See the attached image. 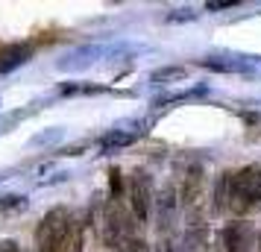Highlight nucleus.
<instances>
[{
  "label": "nucleus",
  "instance_id": "nucleus-1",
  "mask_svg": "<svg viewBox=\"0 0 261 252\" xmlns=\"http://www.w3.org/2000/svg\"><path fill=\"white\" fill-rule=\"evenodd\" d=\"M76 235H80V229L73 223L71 211L56 205V208H50L47 214L38 220L36 246H38V252H71Z\"/></svg>",
  "mask_w": 261,
  "mask_h": 252
},
{
  "label": "nucleus",
  "instance_id": "nucleus-2",
  "mask_svg": "<svg viewBox=\"0 0 261 252\" xmlns=\"http://www.w3.org/2000/svg\"><path fill=\"white\" fill-rule=\"evenodd\" d=\"M261 200V164H247V167L229 173V208L238 214H247Z\"/></svg>",
  "mask_w": 261,
  "mask_h": 252
},
{
  "label": "nucleus",
  "instance_id": "nucleus-3",
  "mask_svg": "<svg viewBox=\"0 0 261 252\" xmlns=\"http://www.w3.org/2000/svg\"><path fill=\"white\" fill-rule=\"evenodd\" d=\"M132 229H135V217H132L118 200L106 203V208H103V240H106L109 249L129 252L132 240H135Z\"/></svg>",
  "mask_w": 261,
  "mask_h": 252
},
{
  "label": "nucleus",
  "instance_id": "nucleus-4",
  "mask_svg": "<svg viewBox=\"0 0 261 252\" xmlns=\"http://www.w3.org/2000/svg\"><path fill=\"white\" fill-rule=\"evenodd\" d=\"M129 203H132V217L138 223H147L150 208H153V179L150 173L135 170L129 179Z\"/></svg>",
  "mask_w": 261,
  "mask_h": 252
},
{
  "label": "nucleus",
  "instance_id": "nucleus-5",
  "mask_svg": "<svg viewBox=\"0 0 261 252\" xmlns=\"http://www.w3.org/2000/svg\"><path fill=\"white\" fill-rule=\"evenodd\" d=\"M223 243H226V252H255L258 238H255L249 223L238 220V223H229L223 229Z\"/></svg>",
  "mask_w": 261,
  "mask_h": 252
},
{
  "label": "nucleus",
  "instance_id": "nucleus-6",
  "mask_svg": "<svg viewBox=\"0 0 261 252\" xmlns=\"http://www.w3.org/2000/svg\"><path fill=\"white\" fill-rule=\"evenodd\" d=\"M100 56H103V47H100V44H85V47H76L73 53H68L65 59H59L56 68H59V71H85V68L94 65Z\"/></svg>",
  "mask_w": 261,
  "mask_h": 252
},
{
  "label": "nucleus",
  "instance_id": "nucleus-7",
  "mask_svg": "<svg viewBox=\"0 0 261 252\" xmlns=\"http://www.w3.org/2000/svg\"><path fill=\"white\" fill-rule=\"evenodd\" d=\"M176 208H179V200H176V191L173 188H162V193L155 197V217H159V232H167L176 220Z\"/></svg>",
  "mask_w": 261,
  "mask_h": 252
},
{
  "label": "nucleus",
  "instance_id": "nucleus-8",
  "mask_svg": "<svg viewBox=\"0 0 261 252\" xmlns=\"http://www.w3.org/2000/svg\"><path fill=\"white\" fill-rule=\"evenodd\" d=\"M33 59V44H9L0 53V73H9Z\"/></svg>",
  "mask_w": 261,
  "mask_h": 252
},
{
  "label": "nucleus",
  "instance_id": "nucleus-9",
  "mask_svg": "<svg viewBox=\"0 0 261 252\" xmlns=\"http://www.w3.org/2000/svg\"><path fill=\"white\" fill-rule=\"evenodd\" d=\"M202 167L197 164V167H191L188 173H185V182H182V205L185 208H194V205L200 203L202 197Z\"/></svg>",
  "mask_w": 261,
  "mask_h": 252
},
{
  "label": "nucleus",
  "instance_id": "nucleus-10",
  "mask_svg": "<svg viewBox=\"0 0 261 252\" xmlns=\"http://www.w3.org/2000/svg\"><path fill=\"white\" fill-rule=\"evenodd\" d=\"M182 79H188V68H182V65H167V68H159V71L150 73V82L155 85L182 82Z\"/></svg>",
  "mask_w": 261,
  "mask_h": 252
},
{
  "label": "nucleus",
  "instance_id": "nucleus-11",
  "mask_svg": "<svg viewBox=\"0 0 261 252\" xmlns=\"http://www.w3.org/2000/svg\"><path fill=\"white\" fill-rule=\"evenodd\" d=\"M135 138L138 135L135 132H123V129H115V132H106L103 138H100V150H120V147H129L135 144Z\"/></svg>",
  "mask_w": 261,
  "mask_h": 252
},
{
  "label": "nucleus",
  "instance_id": "nucleus-12",
  "mask_svg": "<svg viewBox=\"0 0 261 252\" xmlns=\"http://www.w3.org/2000/svg\"><path fill=\"white\" fill-rule=\"evenodd\" d=\"M112 88L106 85H91V82H62L59 94L62 97H76V94H109Z\"/></svg>",
  "mask_w": 261,
  "mask_h": 252
},
{
  "label": "nucleus",
  "instance_id": "nucleus-13",
  "mask_svg": "<svg viewBox=\"0 0 261 252\" xmlns=\"http://www.w3.org/2000/svg\"><path fill=\"white\" fill-rule=\"evenodd\" d=\"M229 208V173H220V179L214 185V211Z\"/></svg>",
  "mask_w": 261,
  "mask_h": 252
},
{
  "label": "nucleus",
  "instance_id": "nucleus-14",
  "mask_svg": "<svg viewBox=\"0 0 261 252\" xmlns=\"http://www.w3.org/2000/svg\"><path fill=\"white\" fill-rule=\"evenodd\" d=\"M205 240H208L205 229H191V232H185V238H182V249L185 252H202Z\"/></svg>",
  "mask_w": 261,
  "mask_h": 252
},
{
  "label": "nucleus",
  "instance_id": "nucleus-15",
  "mask_svg": "<svg viewBox=\"0 0 261 252\" xmlns=\"http://www.w3.org/2000/svg\"><path fill=\"white\" fill-rule=\"evenodd\" d=\"M109 191H112V200H120V193H123V176L118 167L109 170Z\"/></svg>",
  "mask_w": 261,
  "mask_h": 252
},
{
  "label": "nucleus",
  "instance_id": "nucleus-16",
  "mask_svg": "<svg viewBox=\"0 0 261 252\" xmlns=\"http://www.w3.org/2000/svg\"><path fill=\"white\" fill-rule=\"evenodd\" d=\"M27 200L18 197V193H3L0 197V211H15V208H24Z\"/></svg>",
  "mask_w": 261,
  "mask_h": 252
},
{
  "label": "nucleus",
  "instance_id": "nucleus-17",
  "mask_svg": "<svg viewBox=\"0 0 261 252\" xmlns=\"http://www.w3.org/2000/svg\"><path fill=\"white\" fill-rule=\"evenodd\" d=\"M59 138H62V129L56 126V129H50V132H38L36 138L30 141V144H33V147H41V144H53V141H59Z\"/></svg>",
  "mask_w": 261,
  "mask_h": 252
},
{
  "label": "nucleus",
  "instance_id": "nucleus-18",
  "mask_svg": "<svg viewBox=\"0 0 261 252\" xmlns=\"http://www.w3.org/2000/svg\"><path fill=\"white\" fill-rule=\"evenodd\" d=\"M238 3L235 0H212V3H205V9L208 12H220V9H235Z\"/></svg>",
  "mask_w": 261,
  "mask_h": 252
},
{
  "label": "nucleus",
  "instance_id": "nucleus-19",
  "mask_svg": "<svg viewBox=\"0 0 261 252\" xmlns=\"http://www.w3.org/2000/svg\"><path fill=\"white\" fill-rule=\"evenodd\" d=\"M197 12H191V9H176V15H167V21H194Z\"/></svg>",
  "mask_w": 261,
  "mask_h": 252
},
{
  "label": "nucleus",
  "instance_id": "nucleus-20",
  "mask_svg": "<svg viewBox=\"0 0 261 252\" xmlns=\"http://www.w3.org/2000/svg\"><path fill=\"white\" fill-rule=\"evenodd\" d=\"M0 252H21V243L12 238H3L0 240Z\"/></svg>",
  "mask_w": 261,
  "mask_h": 252
},
{
  "label": "nucleus",
  "instance_id": "nucleus-21",
  "mask_svg": "<svg viewBox=\"0 0 261 252\" xmlns=\"http://www.w3.org/2000/svg\"><path fill=\"white\" fill-rule=\"evenodd\" d=\"M129 252H150V246H147V240L135 238V240H132V246H129Z\"/></svg>",
  "mask_w": 261,
  "mask_h": 252
},
{
  "label": "nucleus",
  "instance_id": "nucleus-22",
  "mask_svg": "<svg viewBox=\"0 0 261 252\" xmlns=\"http://www.w3.org/2000/svg\"><path fill=\"white\" fill-rule=\"evenodd\" d=\"M71 252H83V229H80V235H76V240H73Z\"/></svg>",
  "mask_w": 261,
  "mask_h": 252
},
{
  "label": "nucleus",
  "instance_id": "nucleus-23",
  "mask_svg": "<svg viewBox=\"0 0 261 252\" xmlns=\"http://www.w3.org/2000/svg\"><path fill=\"white\" fill-rule=\"evenodd\" d=\"M155 252H170V246H159V249H155Z\"/></svg>",
  "mask_w": 261,
  "mask_h": 252
},
{
  "label": "nucleus",
  "instance_id": "nucleus-24",
  "mask_svg": "<svg viewBox=\"0 0 261 252\" xmlns=\"http://www.w3.org/2000/svg\"><path fill=\"white\" fill-rule=\"evenodd\" d=\"M3 179H6V173H0V182H3Z\"/></svg>",
  "mask_w": 261,
  "mask_h": 252
},
{
  "label": "nucleus",
  "instance_id": "nucleus-25",
  "mask_svg": "<svg viewBox=\"0 0 261 252\" xmlns=\"http://www.w3.org/2000/svg\"><path fill=\"white\" fill-rule=\"evenodd\" d=\"M258 249H261V235H258Z\"/></svg>",
  "mask_w": 261,
  "mask_h": 252
}]
</instances>
